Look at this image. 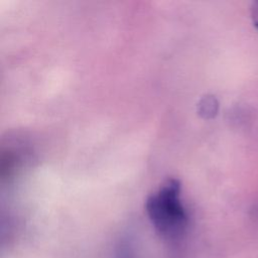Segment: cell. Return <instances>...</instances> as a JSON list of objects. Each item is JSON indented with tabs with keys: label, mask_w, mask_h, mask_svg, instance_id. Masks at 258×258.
Segmentation results:
<instances>
[{
	"label": "cell",
	"mask_w": 258,
	"mask_h": 258,
	"mask_svg": "<svg viewBox=\"0 0 258 258\" xmlns=\"http://www.w3.org/2000/svg\"><path fill=\"white\" fill-rule=\"evenodd\" d=\"M179 192L178 180L168 179L146 201V212L153 227L169 240L183 236L188 225L187 212L179 199Z\"/></svg>",
	"instance_id": "1"
},
{
	"label": "cell",
	"mask_w": 258,
	"mask_h": 258,
	"mask_svg": "<svg viewBox=\"0 0 258 258\" xmlns=\"http://www.w3.org/2000/svg\"><path fill=\"white\" fill-rule=\"evenodd\" d=\"M218 110V103L215 98L207 97L202 102V113L205 117H213Z\"/></svg>",
	"instance_id": "2"
},
{
	"label": "cell",
	"mask_w": 258,
	"mask_h": 258,
	"mask_svg": "<svg viewBox=\"0 0 258 258\" xmlns=\"http://www.w3.org/2000/svg\"><path fill=\"white\" fill-rule=\"evenodd\" d=\"M250 12H251V18H252L253 24L258 28V1L252 4Z\"/></svg>",
	"instance_id": "3"
}]
</instances>
